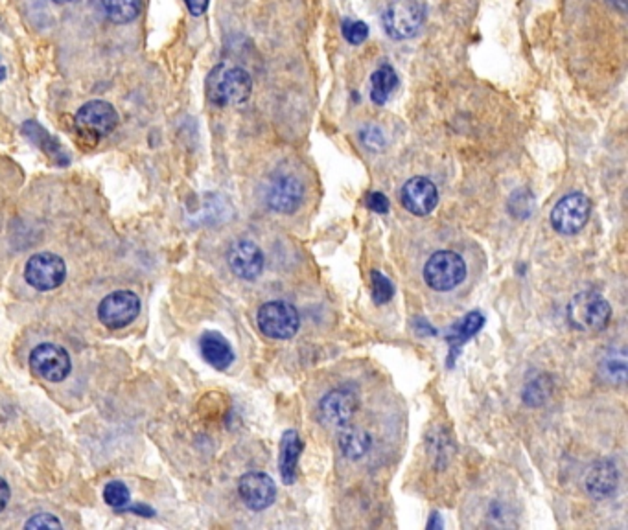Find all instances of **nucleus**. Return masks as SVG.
<instances>
[{
	"label": "nucleus",
	"instance_id": "obj_9",
	"mask_svg": "<svg viewBox=\"0 0 628 530\" xmlns=\"http://www.w3.org/2000/svg\"><path fill=\"white\" fill-rule=\"evenodd\" d=\"M140 312V298L133 291H115L98 306V319L111 330H120L131 324Z\"/></svg>",
	"mask_w": 628,
	"mask_h": 530
},
{
	"label": "nucleus",
	"instance_id": "obj_34",
	"mask_svg": "<svg viewBox=\"0 0 628 530\" xmlns=\"http://www.w3.org/2000/svg\"><path fill=\"white\" fill-rule=\"evenodd\" d=\"M610 3H612L614 6H617L621 12L626 10V0H610Z\"/></svg>",
	"mask_w": 628,
	"mask_h": 530
},
{
	"label": "nucleus",
	"instance_id": "obj_18",
	"mask_svg": "<svg viewBox=\"0 0 628 530\" xmlns=\"http://www.w3.org/2000/svg\"><path fill=\"white\" fill-rule=\"evenodd\" d=\"M338 446L346 459L360 461L370 451L372 437L367 429L346 423L338 437Z\"/></svg>",
	"mask_w": 628,
	"mask_h": 530
},
{
	"label": "nucleus",
	"instance_id": "obj_35",
	"mask_svg": "<svg viewBox=\"0 0 628 530\" xmlns=\"http://www.w3.org/2000/svg\"><path fill=\"white\" fill-rule=\"evenodd\" d=\"M6 78V67L3 65V61H0V82H3Z\"/></svg>",
	"mask_w": 628,
	"mask_h": 530
},
{
	"label": "nucleus",
	"instance_id": "obj_33",
	"mask_svg": "<svg viewBox=\"0 0 628 530\" xmlns=\"http://www.w3.org/2000/svg\"><path fill=\"white\" fill-rule=\"evenodd\" d=\"M10 495H12V492H10L8 483L4 481V479H0V512H3L8 507Z\"/></svg>",
	"mask_w": 628,
	"mask_h": 530
},
{
	"label": "nucleus",
	"instance_id": "obj_30",
	"mask_svg": "<svg viewBox=\"0 0 628 530\" xmlns=\"http://www.w3.org/2000/svg\"><path fill=\"white\" fill-rule=\"evenodd\" d=\"M27 528H63L61 521L52 514H37L24 525Z\"/></svg>",
	"mask_w": 628,
	"mask_h": 530
},
{
	"label": "nucleus",
	"instance_id": "obj_4",
	"mask_svg": "<svg viewBox=\"0 0 628 530\" xmlns=\"http://www.w3.org/2000/svg\"><path fill=\"white\" fill-rule=\"evenodd\" d=\"M466 262L456 250H437L424 265V282L433 291L446 293L466 279Z\"/></svg>",
	"mask_w": 628,
	"mask_h": 530
},
{
	"label": "nucleus",
	"instance_id": "obj_20",
	"mask_svg": "<svg viewBox=\"0 0 628 530\" xmlns=\"http://www.w3.org/2000/svg\"><path fill=\"white\" fill-rule=\"evenodd\" d=\"M305 449V442L303 439L298 437L297 431H286L282 437V444H281V461H279V468H281V475L282 481L286 485H291L295 481V473H297V464H298V457L300 453Z\"/></svg>",
	"mask_w": 628,
	"mask_h": 530
},
{
	"label": "nucleus",
	"instance_id": "obj_2",
	"mask_svg": "<svg viewBox=\"0 0 628 530\" xmlns=\"http://www.w3.org/2000/svg\"><path fill=\"white\" fill-rule=\"evenodd\" d=\"M118 120L120 118L116 109L111 104L104 102V99H92V102H87L76 113L78 144L83 149H92L99 142V138L116 130Z\"/></svg>",
	"mask_w": 628,
	"mask_h": 530
},
{
	"label": "nucleus",
	"instance_id": "obj_10",
	"mask_svg": "<svg viewBox=\"0 0 628 530\" xmlns=\"http://www.w3.org/2000/svg\"><path fill=\"white\" fill-rule=\"evenodd\" d=\"M305 201V185L298 177L290 173H281L271 179L266 190V203L273 212L293 214L300 209Z\"/></svg>",
	"mask_w": 628,
	"mask_h": 530
},
{
	"label": "nucleus",
	"instance_id": "obj_15",
	"mask_svg": "<svg viewBox=\"0 0 628 530\" xmlns=\"http://www.w3.org/2000/svg\"><path fill=\"white\" fill-rule=\"evenodd\" d=\"M227 262L238 279L255 281L264 271V252L255 241L238 240L229 249Z\"/></svg>",
	"mask_w": 628,
	"mask_h": 530
},
{
	"label": "nucleus",
	"instance_id": "obj_6",
	"mask_svg": "<svg viewBox=\"0 0 628 530\" xmlns=\"http://www.w3.org/2000/svg\"><path fill=\"white\" fill-rule=\"evenodd\" d=\"M257 322L260 332L276 341H286L291 339L300 326V317L298 312L288 305V302H266V305L258 310Z\"/></svg>",
	"mask_w": 628,
	"mask_h": 530
},
{
	"label": "nucleus",
	"instance_id": "obj_13",
	"mask_svg": "<svg viewBox=\"0 0 628 530\" xmlns=\"http://www.w3.org/2000/svg\"><path fill=\"white\" fill-rule=\"evenodd\" d=\"M238 494L245 507L260 512L269 509L276 499V486L273 479L264 471H249L238 483Z\"/></svg>",
	"mask_w": 628,
	"mask_h": 530
},
{
	"label": "nucleus",
	"instance_id": "obj_25",
	"mask_svg": "<svg viewBox=\"0 0 628 530\" xmlns=\"http://www.w3.org/2000/svg\"><path fill=\"white\" fill-rule=\"evenodd\" d=\"M549 392H551L549 377L540 376L537 380L527 384V387L523 389V401L527 406H533V407L542 406V403L549 398Z\"/></svg>",
	"mask_w": 628,
	"mask_h": 530
},
{
	"label": "nucleus",
	"instance_id": "obj_12",
	"mask_svg": "<svg viewBox=\"0 0 628 530\" xmlns=\"http://www.w3.org/2000/svg\"><path fill=\"white\" fill-rule=\"evenodd\" d=\"M360 409V398L350 389H334L319 403V420L326 427H345Z\"/></svg>",
	"mask_w": 628,
	"mask_h": 530
},
{
	"label": "nucleus",
	"instance_id": "obj_17",
	"mask_svg": "<svg viewBox=\"0 0 628 530\" xmlns=\"http://www.w3.org/2000/svg\"><path fill=\"white\" fill-rule=\"evenodd\" d=\"M199 350L203 360L218 370L229 368L235 361L233 346L218 332H207L203 337H201Z\"/></svg>",
	"mask_w": 628,
	"mask_h": 530
},
{
	"label": "nucleus",
	"instance_id": "obj_23",
	"mask_svg": "<svg viewBox=\"0 0 628 530\" xmlns=\"http://www.w3.org/2000/svg\"><path fill=\"white\" fill-rule=\"evenodd\" d=\"M600 370L610 382L623 385L626 382V353L623 348L608 350L600 361Z\"/></svg>",
	"mask_w": 628,
	"mask_h": 530
},
{
	"label": "nucleus",
	"instance_id": "obj_24",
	"mask_svg": "<svg viewBox=\"0 0 628 530\" xmlns=\"http://www.w3.org/2000/svg\"><path fill=\"white\" fill-rule=\"evenodd\" d=\"M483 324H485V317L481 312H470L456 324L454 336L449 337V343L456 348H459L465 341H468L470 337H473L477 332H480Z\"/></svg>",
	"mask_w": 628,
	"mask_h": 530
},
{
	"label": "nucleus",
	"instance_id": "obj_29",
	"mask_svg": "<svg viewBox=\"0 0 628 530\" xmlns=\"http://www.w3.org/2000/svg\"><path fill=\"white\" fill-rule=\"evenodd\" d=\"M360 140L370 151H380L386 147V135L380 128H376V125H367V128H363L360 131Z\"/></svg>",
	"mask_w": 628,
	"mask_h": 530
},
{
	"label": "nucleus",
	"instance_id": "obj_27",
	"mask_svg": "<svg viewBox=\"0 0 628 530\" xmlns=\"http://www.w3.org/2000/svg\"><path fill=\"white\" fill-rule=\"evenodd\" d=\"M130 488L120 481H113L106 486L104 490V501L109 504L111 509H125L130 502Z\"/></svg>",
	"mask_w": 628,
	"mask_h": 530
},
{
	"label": "nucleus",
	"instance_id": "obj_16",
	"mask_svg": "<svg viewBox=\"0 0 628 530\" xmlns=\"http://www.w3.org/2000/svg\"><path fill=\"white\" fill-rule=\"evenodd\" d=\"M619 485V473L612 461H599L595 463L584 479L586 492L595 499H607L614 495Z\"/></svg>",
	"mask_w": 628,
	"mask_h": 530
},
{
	"label": "nucleus",
	"instance_id": "obj_8",
	"mask_svg": "<svg viewBox=\"0 0 628 530\" xmlns=\"http://www.w3.org/2000/svg\"><path fill=\"white\" fill-rule=\"evenodd\" d=\"M24 279L37 291H52L65 282L67 265L54 252H37L24 267Z\"/></svg>",
	"mask_w": 628,
	"mask_h": 530
},
{
	"label": "nucleus",
	"instance_id": "obj_1",
	"mask_svg": "<svg viewBox=\"0 0 628 530\" xmlns=\"http://www.w3.org/2000/svg\"><path fill=\"white\" fill-rule=\"evenodd\" d=\"M253 92V80L247 70L233 67L225 70L216 67L207 80V96L218 107L240 106L247 102Z\"/></svg>",
	"mask_w": 628,
	"mask_h": 530
},
{
	"label": "nucleus",
	"instance_id": "obj_3",
	"mask_svg": "<svg viewBox=\"0 0 628 530\" xmlns=\"http://www.w3.org/2000/svg\"><path fill=\"white\" fill-rule=\"evenodd\" d=\"M610 317L612 308L608 300L595 291H583L575 295L568 305V320L579 332L605 330Z\"/></svg>",
	"mask_w": 628,
	"mask_h": 530
},
{
	"label": "nucleus",
	"instance_id": "obj_32",
	"mask_svg": "<svg viewBox=\"0 0 628 530\" xmlns=\"http://www.w3.org/2000/svg\"><path fill=\"white\" fill-rule=\"evenodd\" d=\"M209 3L211 0H185V4L188 8V12L194 15V17H201L207 8H209Z\"/></svg>",
	"mask_w": 628,
	"mask_h": 530
},
{
	"label": "nucleus",
	"instance_id": "obj_28",
	"mask_svg": "<svg viewBox=\"0 0 628 530\" xmlns=\"http://www.w3.org/2000/svg\"><path fill=\"white\" fill-rule=\"evenodd\" d=\"M343 37L350 43V44H362L367 37H369V27L363 20H354V19H345L343 20Z\"/></svg>",
	"mask_w": 628,
	"mask_h": 530
},
{
	"label": "nucleus",
	"instance_id": "obj_14",
	"mask_svg": "<svg viewBox=\"0 0 628 530\" xmlns=\"http://www.w3.org/2000/svg\"><path fill=\"white\" fill-rule=\"evenodd\" d=\"M400 201L415 216H428L439 203V190L428 177H413L400 192Z\"/></svg>",
	"mask_w": 628,
	"mask_h": 530
},
{
	"label": "nucleus",
	"instance_id": "obj_5",
	"mask_svg": "<svg viewBox=\"0 0 628 530\" xmlns=\"http://www.w3.org/2000/svg\"><path fill=\"white\" fill-rule=\"evenodd\" d=\"M425 15L428 8L420 0H394L382 13L386 34L398 41L411 39L422 30Z\"/></svg>",
	"mask_w": 628,
	"mask_h": 530
},
{
	"label": "nucleus",
	"instance_id": "obj_19",
	"mask_svg": "<svg viewBox=\"0 0 628 530\" xmlns=\"http://www.w3.org/2000/svg\"><path fill=\"white\" fill-rule=\"evenodd\" d=\"M22 135L27 137L30 142H34L43 154H46L50 159H52L56 164H68L70 157L65 154L63 146L50 135L48 131H44L37 122H27L22 125Z\"/></svg>",
	"mask_w": 628,
	"mask_h": 530
},
{
	"label": "nucleus",
	"instance_id": "obj_31",
	"mask_svg": "<svg viewBox=\"0 0 628 530\" xmlns=\"http://www.w3.org/2000/svg\"><path fill=\"white\" fill-rule=\"evenodd\" d=\"M367 207L372 212L386 214V212H389V201H387V197L382 192H370L367 195Z\"/></svg>",
	"mask_w": 628,
	"mask_h": 530
},
{
	"label": "nucleus",
	"instance_id": "obj_36",
	"mask_svg": "<svg viewBox=\"0 0 628 530\" xmlns=\"http://www.w3.org/2000/svg\"><path fill=\"white\" fill-rule=\"evenodd\" d=\"M56 4H68V3H76V0H54Z\"/></svg>",
	"mask_w": 628,
	"mask_h": 530
},
{
	"label": "nucleus",
	"instance_id": "obj_26",
	"mask_svg": "<svg viewBox=\"0 0 628 530\" xmlns=\"http://www.w3.org/2000/svg\"><path fill=\"white\" fill-rule=\"evenodd\" d=\"M370 284H372V298L376 305H387L394 295V288L387 276L380 271L370 273Z\"/></svg>",
	"mask_w": 628,
	"mask_h": 530
},
{
	"label": "nucleus",
	"instance_id": "obj_22",
	"mask_svg": "<svg viewBox=\"0 0 628 530\" xmlns=\"http://www.w3.org/2000/svg\"><path fill=\"white\" fill-rule=\"evenodd\" d=\"M102 4L107 19L115 24H130L142 12L140 0H102Z\"/></svg>",
	"mask_w": 628,
	"mask_h": 530
},
{
	"label": "nucleus",
	"instance_id": "obj_7",
	"mask_svg": "<svg viewBox=\"0 0 628 530\" xmlns=\"http://www.w3.org/2000/svg\"><path fill=\"white\" fill-rule=\"evenodd\" d=\"M592 214V201L588 195L575 192L564 195L551 210V225L559 234L573 236L584 229Z\"/></svg>",
	"mask_w": 628,
	"mask_h": 530
},
{
	"label": "nucleus",
	"instance_id": "obj_21",
	"mask_svg": "<svg viewBox=\"0 0 628 530\" xmlns=\"http://www.w3.org/2000/svg\"><path fill=\"white\" fill-rule=\"evenodd\" d=\"M398 85V75L391 65L376 68L370 78V99L376 106H384Z\"/></svg>",
	"mask_w": 628,
	"mask_h": 530
},
{
	"label": "nucleus",
	"instance_id": "obj_11",
	"mask_svg": "<svg viewBox=\"0 0 628 530\" xmlns=\"http://www.w3.org/2000/svg\"><path fill=\"white\" fill-rule=\"evenodd\" d=\"M30 368L46 382H63L72 370L68 352L58 344L43 343L30 353Z\"/></svg>",
	"mask_w": 628,
	"mask_h": 530
}]
</instances>
